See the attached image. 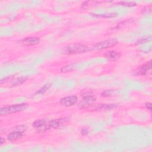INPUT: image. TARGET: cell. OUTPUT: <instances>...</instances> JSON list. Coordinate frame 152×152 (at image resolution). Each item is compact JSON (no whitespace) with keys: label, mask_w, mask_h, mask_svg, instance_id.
Returning <instances> with one entry per match:
<instances>
[{"label":"cell","mask_w":152,"mask_h":152,"mask_svg":"<svg viewBox=\"0 0 152 152\" xmlns=\"http://www.w3.org/2000/svg\"><path fill=\"white\" fill-rule=\"evenodd\" d=\"M89 50L87 46L81 44H71L64 48L63 51L68 55H73L78 53H83Z\"/></svg>","instance_id":"6da1fadb"},{"label":"cell","mask_w":152,"mask_h":152,"mask_svg":"<svg viewBox=\"0 0 152 152\" xmlns=\"http://www.w3.org/2000/svg\"><path fill=\"white\" fill-rule=\"evenodd\" d=\"M27 106L28 104L26 103H20L10 106H7L1 109L0 113L1 115L3 116L13 113H16L18 112H21L26 109L27 107Z\"/></svg>","instance_id":"7a4b0ae2"},{"label":"cell","mask_w":152,"mask_h":152,"mask_svg":"<svg viewBox=\"0 0 152 152\" xmlns=\"http://www.w3.org/2000/svg\"><path fill=\"white\" fill-rule=\"evenodd\" d=\"M69 122V119L68 118H61L56 119H53L50 121H48L44 128L42 129L40 132H44L46 130L52 128L54 129L59 128L60 127L66 124Z\"/></svg>","instance_id":"3957f363"},{"label":"cell","mask_w":152,"mask_h":152,"mask_svg":"<svg viewBox=\"0 0 152 152\" xmlns=\"http://www.w3.org/2000/svg\"><path fill=\"white\" fill-rule=\"evenodd\" d=\"M118 43V41L115 39H110L102 42H97L93 45V49L95 50H102L109 48L115 46Z\"/></svg>","instance_id":"277c9868"},{"label":"cell","mask_w":152,"mask_h":152,"mask_svg":"<svg viewBox=\"0 0 152 152\" xmlns=\"http://www.w3.org/2000/svg\"><path fill=\"white\" fill-rule=\"evenodd\" d=\"M151 69V61H149L144 64L138 66L134 70V74L135 75H144L148 74Z\"/></svg>","instance_id":"5b68a950"},{"label":"cell","mask_w":152,"mask_h":152,"mask_svg":"<svg viewBox=\"0 0 152 152\" xmlns=\"http://www.w3.org/2000/svg\"><path fill=\"white\" fill-rule=\"evenodd\" d=\"M96 98L93 95H87L84 96L78 104L80 109H85L90 107L95 101Z\"/></svg>","instance_id":"8992f818"},{"label":"cell","mask_w":152,"mask_h":152,"mask_svg":"<svg viewBox=\"0 0 152 152\" xmlns=\"http://www.w3.org/2000/svg\"><path fill=\"white\" fill-rule=\"evenodd\" d=\"M78 98L76 96H69L64 97L60 100V103L61 105L65 107H69L74 105L77 101Z\"/></svg>","instance_id":"52a82bcc"},{"label":"cell","mask_w":152,"mask_h":152,"mask_svg":"<svg viewBox=\"0 0 152 152\" xmlns=\"http://www.w3.org/2000/svg\"><path fill=\"white\" fill-rule=\"evenodd\" d=\"M40 39L38 37H28L21 40V43L26 46H33L39 43Z\"/></svg>","instance_id":"ba28073f"},{"label":"cell","mask_w":152,"mask_h":152,"mask_svg":"<svg viewBox=\"0 0 152 152\" xmlns=\"http://www.w3.org/2000/svg\"><path fill=\"white\" fill-rule=\"evenodd\" d=\"M24 132H20L18 131H16L13 129L12 132H11L8 135H7V139L11 141L17 140L20 138H21L23 135Z\"/></svg>","instance_id":"9c48e42d"},{"label":"cell","mask_w":152,"mask_h":152,"mask_svg":"<svg viewBox=\"0 0 152 152\" xmlns=\"http://www.w3.org/2000/svg\"><path fill=\"white\" fill-rule=\"evenodd\" d=\"M104 56L109 60L115 61L120 57V54L115 50H109L104 53Z\"/></svg>","instance_id":"30bf717a"},{"label":"cell","mask_w":152,"mask_h":152,"mask_svg":"<svg viewBox=\"0 0 152 152\" xmlns=\"http://www.w3.org/2000/svg\"><path fill=\"white\" fill-rule=\"evenodd\" d=\"M47 122H48L46 121V119H39V120L34 121L33 123V126L36 128H39V132H40L42 131V129L44 128V126L46 125Z\"/></svg>","instance_id":"8fae6325"},{"label":"cell","mask_w":152,"mask_h":152,"mask_svg":"<svg viewBox=\"0 0 152 152\" xmlns=\"http://www.w3.org/2000/svg\"><path fill=\"white\" fill-rule=\"evenodd\" d=\"M116 107L115 104H100L97 105L95 109L97 110H110Z\"/></svg>","instance_id":"7c38bea8"},{"label":"cell","mask_w":152,"mask_h":152,"mask_svg":"<svg viewBox=\"0 0 152 152\" xmlns=\"http://www.w3.org/2000/svg\"><path fill=\"white\" fill-rule=\"evenodd\" d=\"M28 78L27 77H21L20 78H17L16 79L14 80V81H13V83L12 84V86H17L19 85L22 84L24 81H26V80Z\"/></svg>","instance_id":"4fadbf2b"},{"label":"cell","mask_w":152,"mask_h":152,"mask_svg":"<svg viewBox=\"0 0 152 152\" xmlns=\"http://www.w3.org/2000/svg\"><path fill=\"white\" fill-rule=\"evenodd\" d=\"M117 4L122 6L128 7H134L136 5V3L132 1H119L117 2Z\"/></svg>","instance_id":"5bb4252c"},{"label":"cell","mask_w":152,"mask_h":152,"mask_svg":"<svg viewBox=\"0 0 152 152\" xmlns=\"http://www.w3.org/2000/svg\"><path fill=\"white\" fill-rule=\"evenodd\" d=\"M96 3H97V1H86V2H84L82 4L81 8H84V9H86V8H87L91 7V5H95Z\"/></svg>","instance_id":"9a60e30c"},{"label":"cell","mask_w":152,"mask_h":152,"mask_svg":"<svg viewBox=\"0 0 152 152\" xmlns=\"http://www.w3.org/2000/svg\"><path fill=\"white\" fill-rule=\"evenodd\" d=\"M73 68H74L73 64H70L61 68V72H69V71H72L74 69Z\"/></svg>","instance_id":"2e32d148"},{"label":"cell","mask_w":152,"mask_h":152,"mask_svg":"<svg viewBox=\"0 0 152 152\" xmlns=\"http://www.w3.org/2000/svg\"><path fill=\"white\" fill-rule=\"evenodd\" d=\"M50 85L49 84H46V85H45L43 87H42L40 89H39L37 92L36 93H38V94H43L45 92H46L48 89L50 87Z\"/></svg>","instance_id":"e0dca14e"},{"label":"cell","mask_w":152,"mask_h":152,"mask_svg":"<svg viewBox=\"0 0 152 152\" xmlns=\"http://www.w3.org/2000/svg\"><path fill=\"white\" fill-rule=\"evenodd\" d=\"M151 9V8L150 6H147V7H144L143 9H142L141 12H142V14H148V12H150Z\"/></svg>","instance_id":"ac0fdd59"},{"label":"cell","mask_w":152,"mask_h":152,"mask_svg":"<svg viewBox=\"0 0 152 152\" xmlns=\"http://www.w3.org/2000/svg\"><path fill=\"white\" fill-rule=\"evenodd\" d=\"M111 94H112V91L111 90H109L104 91L102 94V95L103 96H111Z\"/></svg>","instance_id":"d6986e66"},{"label":"cell","mask_w":152,"mask_h":152,"mask_svg":"<svg viewBox=\"0 0 152 152\" xmlns=\"http://www.w3.org/2000/svg\"><path fill=\"white\" fill-rule=\"evenodd\" d=\"M88 129L87 128H83L82 130H81V134L84 135H86L87 134H88Z\"/></svg>","instance_id":"ffe728a7"},{"label":"cell","mask_w":152,"mask_h":152,"mask_svg":"<svg viewBox=\"0 0 152 152\" xmlns=\"http://www.w3.org/2000/svg\"><path fill=\"white\" fill-rule=\"evenodd\" d=\"M145 107L147 108V109H148L149 110H151V103H149V102L145 103Z\"/></svg>","instance_id":"44dd1931"},{"label":"cell","mask_w":152,"mask_h":152,"mask_svg":"<svg viewBox=\"0 0 152 152\" xmlns=\"http://www.w3.org/2000/svg\"><path fill=\"white\" fill-rule=\"evenodd\" d=\"M4 142H5V140L3 139V138H1V144H2Z\"/></svg>","instance_id":"7402d4cb"}]
</instances>
